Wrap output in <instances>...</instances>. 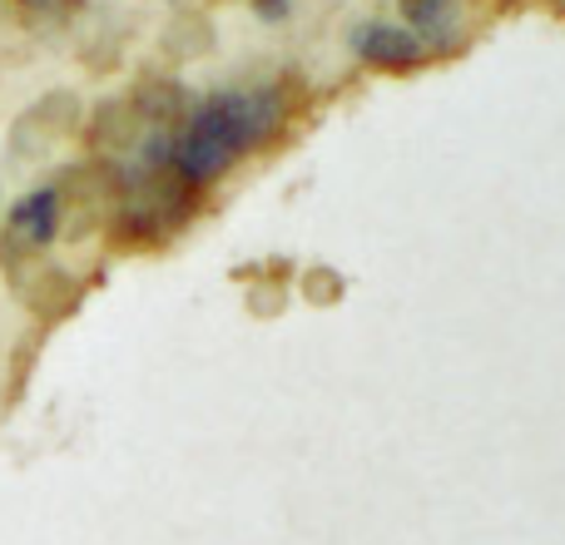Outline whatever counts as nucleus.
I'll return each mask as SVG.
<instances>
[{
  "instance_id": "f257e3e1",
  "label": "nucleus",
  "mask_w": 565,
  "mask_h": 545,
  "mask_svg": "<svg viewBox=\"0 0 565 545\" xmlns=\"http://www.w3.org/2000/svg\"><path fill=\"white\" fill-rule=\"evenodd\" d=\"M278 125H282V95L274 85L218 89L169 135L164 159L184 184H214L238 159L254 154L268 135H278Z\"/></svg>"
},
{
  "instance_id": "7ed1b4c3",
  "label": "nucleus",
  "mask_w": 565,
  "mask_h": 545,
  "mask_svg": "<svg viewBox=\"0 0 565 545\" xmlns=\"http://www.w3.org/2000/svg\"><path fill=\"white\" fill-rule=\"evenodd\" d=\"M352 50H358L367 65H377V70H402V65H412V60L422 55V40L412 35L407 25L372 20V25H362L358 35H352Z\"/></svg>"
},
{
  "instance_id": "f03ea898",
  "label": "nucleus",
  "mask_w": 565,
  "mask_h": 545,
  "mask_svg": "<svg viewBox=\"0 0 565 545\" xmlns=\"http://www.w3.org/2000/svg\"><path fill=\"white\" fill-rule=\"evenodd\" d=\"M6 234L25 248H45L60 234V194L55 189H30L25 199H15V209L6 214Z\"/></svg>"
}]
</instances>
